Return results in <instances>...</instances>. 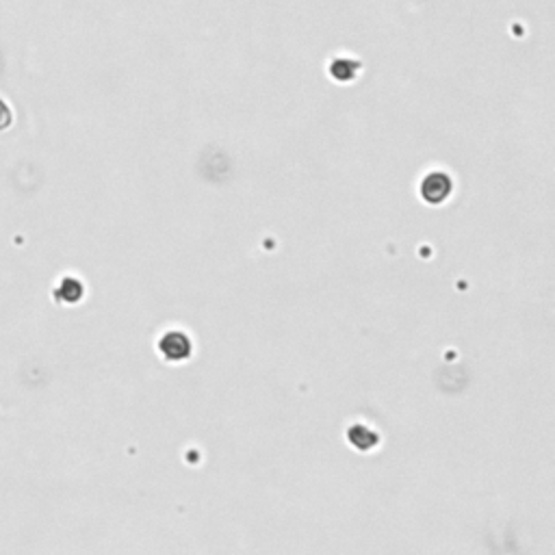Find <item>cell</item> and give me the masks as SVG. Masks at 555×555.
Masks as SVG:
<instances>
[{"instance_id": "cell-1", "label": "cell", "mask_w": 555, "mask_h": 555, "mask_svg": "<svg viewBox=\"0 0 555 555\" xmlns=\"http://www.w3.org/2000/svg\"><path fill=\"white\" fill-rule=\"evenodd\" d=\"M451 180L447 174L443 172H432L423 184H421V195L425 202H430V204H441V202L451 193Z\"/></svg>"}, {"instance_id": "cell-2", "label": "cell", "mask_w": 555, "mask_h": 555, "mask_svg": "<svg viewBox=\"0 0 555 555\" xmlns=\"http://www.w3.org/2000/svg\"><path fill=\"white\" fill-rule=\"evenodd\" d=\"M159 347L167 360H176V362L189 358V354H191V343L182 332H167L161 339Z\"/></svg>"}]
</instances>
